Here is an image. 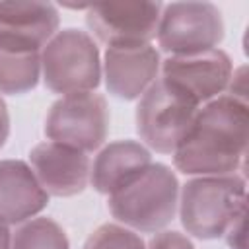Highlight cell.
I'll return each instance as SVG.
<instances>
[{
  "mask_svg": "<svg viewBox=\"0 0 249 249\" xmlns=\"http://www.w3.org/2000/svg\"><path fill=\"white\" fill-rule=\"evenodd\" d=\"M249 103L228 93L198 107L173 150V165L193 177L230 175L245 167Z\"/></svg>",
  "mask_w": 249,
  "mask_h": 249,
  "instance_id": "obj_1",
  "label": "cell"
},
{
  "mask_svg": "<svg viewBox=\"0 0 249 249\" xmlns=\"http://www.w3.org/2000/svg\"><path fill=\"white\" fill-rule=\"evenodd\" d=\"M179 218L187 233L198 239H218L245 212V175H206L189 179L179 193Z\"/></svg>",
  "mask_w": 249,
  "mask_h": 249,
  "instance_id": "obj_2",
  "label": "cell"
},
{
  "mask_svg": "<svg viewBox=\"0 0 249 249\" xmlns=\"http://www.w3.org/2000/svg\"><path fill=\"white\" fill-rule=\"evenodd\" d=\"M179 181L165 163H150L136 179L109 196V212L113 218L138 231H161L177 212Z\"/></svg>",
  "mask_w": 249,
  "mask_h": 249,
  "instance_id": "obj_3",
  "label": "cell"
},
{
  "mask_svg": "<svg viewBox=\"0 0 249 249\" xmlns=\"http://www.w3.org/2000/svg\"><path fill=\"white\" fill-rule=\"evenodd\" d=\"M101 74L97 43L84 29H60L41 51V78L54 93L93 91Z\"/></svg>",
  "mask_w": 249,
  "mask_h": 249,
  "instance_id": "obj_4",
  "label": "cell"
},
{
  "mask_svg": "<svg viewBox=\"0 0 249 249\" xmlns=\"http://www.w3.org/2000/svg\"><path fill=\"white\" fill-rule=\"evenodd\" d=\"M196 111L198 105L195 101L158 78L136 105V132L152 150L173 154Z\"/></svg>",
  "mask_w": 249,
  "mask_h": 249,
  "instance_id": "obj_5",
  "label": "cell"
},
{
  "mask_svg": "<svg viewBox=\"0 0 249 249\" xmlns=\"http://www.w3.org/2000/svg\"><path fill=\"white\" fill-rule=\"evenodd\" d=\"M158 45L169 56L218 49L224 39L222 12L212 2H171L161 8Z\"/></svg>",
  "mask_w": 249,
  "mask_h": 249,
  "instance_id": "obj_6",
  "label": "cell"
},
{
  "mask_svg": "<svg viewBox=\"0 0 249 249\" xmlns=\"http://www.w3.org/2000/svg\"><path fill=\"white\" fill-rule=\"evenodd\" d=\"M107 132L109 107L105 97L97 91L62 95L51 105L45 121V134L49 140L86 154L101 148Z\"/></svg>",
  "mask_w": 249,
  "mask_h": 249,
  "instance_id": "obj_7",
  "label": "cell"
},
{
  "mask_svg": "<svg viewBox=\"0 0 249 249\" xmlns=\"http://www.w3.org/2000/svg\"><path fill=\"white\" fill-rule=\"evenodd\" d=\"M163 4L160 2H107L86 10L91 35L109 47L150 45L158 33Z\"/></svg>",
  "mask_w": 249,
  "mask_h": 249,
  "instance_id": "obj_8",
  "label": "cell"
},
{
  "mask_svg": "<svg viewBox=\"0 0 249 249\" xmlns=\"http://www.w3.org/2000/svg\"><path fill=\"white\" fill-rule=\"evenodd\" d=\"M231 72V58L222 49L167 56L160 66V78L185 93L198 107L226 93Z\"/></svg>",
  "mask_w": 249,
  "mask_h": 249,
  "instance_id": "obj_9",
  "label": "cell"
},
{
  "mask_svg": "<svg viewBox=\"0 0 249 249\" xmlns=\"http://www.w3.org/2000/svg\"><path fill=\"white\" fill-rule=\"evenodd\" d=\"M29 165L49 196H74L89 185V156L53 140L41 142L29 152Z\"/></svg>",
  "mask_w": 249,
  "mask_h": 249,
  "instance_id": "obj_10",
  "label": "cell"
},
{
  "mask_svg": "<svg viewBox=\"0 0 249 249\" xmlns=\"http://www.w3.org/2000/svg\"><path fill=\"white\" fill-rule=\"evenodd\" d=\"M58 23V10L51 2H0V47L41 53Z\"/></svg>",
  "mask_w": 249,
  "mask_h": 249,
  "instance_id": "obj_11",
  "label": "cell"
},
{
  "mask_svg": "<svg viewBox=\"0 0 249 249\" xmlns=\"http://www.w3.org/2000/svg\"><path fill=\"white\" fill-rule=\"evenodd\" d=\"M160 53L152 45L109 47L103 56L105 88L111 95L132 101L160 78Z\"/></svg>",
  "mask_w": 249,
  "mask_h": 249,
  "instance_id": "obj_12",
  "label": "cell"
},
{
  "mask_svg": "<svg viewBox=\"0 0 249 249\" xmlns=\"http://www.w3.org/2000/svg\"><path fill=\"white\" fill-rule=\"evenodd\" d=\"M49 195L37 181L29 163L0 160V220L23 224L45 210Z\"/></svg>",
  "mask_w": 249,
  "mask_h": 249,
  "instance_id": "obj_13",
  "label": "cell"
},
{
  "mask_svg": "<svg viewBox=\"0 0 249 249\" xmlns=\"http://www.w3.org/2000/svg\"><path fill=\"white\" fill-rule=\"evenodd\" d=\"M152 163L150 150L136 140H117L107 144L91 163L89 183L101 195L111 196Z\"/></svg>",
  "mask_w": 249,
  "mask_h": 249,
  "instance_id": "obj_14",
  "label": "cell"
},
{
  "mask_svg": "<svg viewBox=\"0 0 249 249\" xmlns=\"http://www.w3.org/2000/svg\"><path fill=\"white\" fill-rule=\"evenodd\" d=\"M41 78V53L0 47V93L23 95L37 88Z\"/></svg>",
  "mask_w": 249,
  "mask_h": 249,
  "instance_id": "obj_15",
  "label": "cell"
},
{
  "mask_svg": "<svg viewBox=\"0 0 249 249\" xmlns=\"http://www.w3.org/2000/svg\"><path fill=\"white\" fill-rule=\"evenodd\" d=\"M12 249H70L66 231L53 218H31L12 233Z\"/></svg>",
  "mask_w": 249,
  "mask_h": 249,
  "instance_id": "obj_16",
  "label": "cell"
},
{
  "mask_svg": "<svg viewBox=\"0 0 249 249\" xmlns=\"http://www.w3.org/2000/svg\"><path fill=\"white\" fill-rule=\"evenodd\" d=\"M84 249H146L138 231L123 224H101L84 243Z\"/></svg>",
  "mask_w": 249,
  "mask_h": 249,
  "instance_id": "obj_17",
  "label": "cell"
},
{
  "mask_svg": "<svg viewBox=\"0 0 249 249\" xmlns=\"http://www.w3.org/2000/svg\"><path fill=\"white\" fill-rule=\"evenodd\" d=\"M146 249H195V245L181 231L161 230V231L154 233V237L148 241Z\"/></svg>",
  "mask_w": 249,
  "mask_h": 249,
  "instance_id": "obj_18",
  "label": "cell"
},
{
  "mask_svg": "<svg viewBox=\"0 0 249 249\" xmlns=\"http://www.w3.org/2000/svg\"><path fill=\"white\" fill-rule=\"evenodd\" d=\"M226 93L231 95V97H235V99L247 101V68L245 66L233 68L231 78H230V84L226 88Z\"/></svg>",
  "mask_w": 249,
  "mask_h": 249,
  "instance_id": "obj_19",
  "label": "cell"
},
{
  "mask_svg": "<svg viewBox=\"0 0 249 249\" xmlns=\"http://www.w3.org/2000/svg\"><path fill=\"white\" fill-rule=\"evenodd\" d=\"M224 235H226L230 249H247V245H245V212L239 214L231 222V226L226 230Z\"/></svg>",
  "mask_w": 249,
  "mask_h": 249,
  "instance_id": "obj_20",
  "label": "cell"
},
{
  "mask_svg": "<svg viewBox=\"0 0 249 249\" xmlns=\"http://www.w3.org/2000/svg\"><path fill=\"white\" fill-rule=\"evenodd\" d=\"M8 136H10V113L6 101L0 97V148L6 144Z\"/></svg>",
  "mask_w": 249,
  "mask_h": 249,
  "instance_id": "obj_21",
  "label": "cell"
},
{
  "mask_svg": "<svg viewBox=\"0 0 249 249\" xmlns=\"http://www.w3.org/2000/svg\"><path fill=\"white\" fill-rule=\"evenodd\" d=\"M0 249H12V231L10 224L0 220Z\"/></svg>",
  "mask_w": 249,
  "mask_h": 249,
  "instance_id": "obj_22",
  "label": "cell"
}]
</instances>
